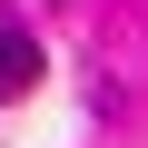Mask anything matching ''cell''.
I'll return each mask as SVG.
<instances>
[{"label":"cell","mask_w":148,"mask_h":148,"mask_svg":"<svg viewBox=\"0 0 148 148\" xmlns=\"http://www.w3.org/2000/svg\"><path fill=\"white\" fill-rule=\"evenodd\" d=\"M30 79H40V40H30L20 20H0V99H20Z\"/></svg>","instance_id":"6da1fadb"}]
</instances>
